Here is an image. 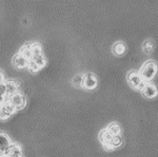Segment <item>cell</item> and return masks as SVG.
I'll use <instances>...</instances> for the list:
<instances>
[{
	"label": "cell",
	"mask_w": 158,
	"mask_h": 157,
	"mask_svg": "<svg viewBox=\"0 0 158 157\" xmlns=\"http://www.w3.org/2000/svg\"><path fill=\"white\" fill-rule=\"evenodd\" d=\"M122 143H123V138H122L121 135L113 136V138H112L111 143H109L106 150H114V149H118L122 146Z\"/></svg>",
	"instance_id": "12"
},
{
	"label": "cell",
	"mask_w": 158,
	"mask_h": 157,
	"mask_svg": "<svg viewBox=\"0 0 158 157\" xmlns=\"http://www.w3.org/2000/svg\"><path fill=\"white\" fill-rule=\"evenodd\" d=\"M98 85V80L96 76L91 72H86L83 74V85L82 87L86 90H94Z\"/></svg>",
	"instance_id": "5"
},
{
	"label": "cell",
	"mask_w": 158,
	"mask_h": 157,
	"mask_svg": "<svg viewBox=\"0 0 158 157\" xmlns=\"http://www.w3.org/2000/svg\"><path fill=\"white\" fill-rule=\"evenodd\" d=\"M12 145L9 135L4 132H0V155H6Z\"/></svg>",
	"instance_id": "6"
},
{
	"label": "cell",
	"mask_w": 158,
	"mask_h": 157,
	"mask_svg": "<svg viewBox=\"0 0 158 157\" xmlns=\"http://www.w3.org/2000/svg\"><path fill=\"white\" fill-rule=\"evenodd\" d=\"M72 85L74 87H82L83 85V74H76L72 78Z\"/></svg>",
	"instance_id": "18"
},
{
	"label": "cell",
	"mask_w": 158,
	"mask_h": 157,
	"mask_svg": "<svg viewBox=\"0 0 158 157\" xmlns=\"http://www.w3.org/2000/svg\"><path fill=\"white\" fill-rule=\"evenodd\" d=\"M6 100H9L16 110H22L27 105V97L20 92H17L11 96H7Z\"/></svg>",
	"instance_id": "3"
},
{
	"label": "cell",
	"mask_w": 158,
	"mask_h": 157,
	"mask_svg": "<svg viewBox=\"0 0 158 157\" xmlns=\"http://www.w3.org/2000/svg\"><path fill=\"white\" fill-rule=\"evenodd\" d=\"M98 138H99V141H100L101 143L103 145L104 148H108V146H109V143H111V140H112V138H113V135H112L111 133L108 131V129H103V130H101L100 132H99V136H98Z\"/></svg>",
	"instance_id": "10"
},
{
	"label": "cell",
	"mask_w": 158,
	"mask_h": 157,
	"mask_svg": "<svg viewBox=\"0 0 158 157\" xmlns=\"http://www.w3.org/2000/svg\"><path fill=\"white\" fill-rule=\"evenodd\" d=\"M20 54L22 55L23 57L27 58V60L32 59L33 57V51H32V43H25L20 48L19 52Z\"/></svg>",
	"instance_id": "15"
},
{
	"label": "cell",
	"mask_w": 158,
	"mask_h": 157,
	"mask_svg": "<svg viewBox=\"0 0 158 157\" xmlns=\"http://www.w3.org/2000/svg\"><path fill=\"white\" fill-rule=\"evenodd\" d=\"M141 93H142V95L147 98H154L155 96H157L158 94V90L155 85H153L151 82H148L144 89L141 91Z\"/></svg>",
	"instance_id": "8"
},
{
	"label": "cell",
	"mask_w": 158,
	"mask_h": 157,
	"mask_svg": "<svg viewBox=\"0 0 158 157\" xmlns=\"http://www.w3.org/2000/svg\"><path fill=\"white\" fill-rule=\"evenodd\" d=\"M155 43L152 39H147L146 41L142 43V51H143L146 54H150L154 51Z\"/></svg>",
	"instance_id": "17"
},
{
	"label": "cell",
	"mask_w": 158,
	"mask_h": 157,
	"mask_svg": "<svg viewBox=\"0 0 158 157\" xmlns=\"http://www.w3.org/2000/svg\"><path fill=\"white\" fill-rule=\"evenodd\" d=\"M16 109L9 100H4L0 105V119H7L16 112Z\"/></svg>",
	"instance_id": "4"
},
{
	"label": "cell",
	"mask_w": 158,
	"mask_h": 157,
	"mask_svg": "<svg viewBox=\"0 0 158 157\" xmlns=\"http://www.w3.org/2000/svg\"><path fill=\"white\" fill-rule=\"evenodd\" d=\"M27 68H29V70L31 71V72H33V73H36V72H38V71L40 70V67L33 59H30L29 60Z\"/></svg>",
	"instance_id": "19"
},
{
	"label": "cell",
	"mask_w": 158,
	"mask_h": 157,
	"mask_svg": "<svg viewBox=\"0 0 158 157\" xmlns=\"http://www.w3.org/2000/svg\"><path fill=\"white\" fill-rule=\"evenodd\" d=\"M9 157H22V148L18 143H13L6 154Z\"/></svg>",
	"instance_id": "13"
},
{
	"label": "cell",
	"mask_w": 158,
	"mask_h": 157,
	"mask_svg": "<svg viewBox=\"0 0 158 157\" xmlns=\"http://www.w3.org/2000/svg\"><path fill=\"white\" fill-rule=\"evenodd\" d=\"M106 129H108V131L113 136L120 135V134H121V126H119L117 122H111L108 126V128H106Z\"/></svg>",
	"instance_id": "16"
},
{
	"label": "cell",
	"mask_w": 158,
	"mask_h": 157,
	"mask_svg": "<svg viewBox=\"0 0 158 157\" xmlns=\"http://www.w3.org/2000/svg\"><path fill=\"white\" fill-rule=\"evenodd\" d=\"M112 51H113V53L115 55H117V56H121V55H123L124 53H126L127 45L122 41L115 42V43L113 44V47H112Z\"/></svg>",
	"instance_id": "14"
},
{
	"label": "cell",
	"mask_w": 158,
	"mask_h": 157,
	"mask_svg": "<svg viewBox=\"0 0 158 157\" xmlns=\"http://www.w3.org/2000/svg\"><path fill=\"white\" fill-rule=\"evenodd\" d=\"M6 80V76H4V73L0 70V85H1V83H3Z\"/></svg>",
	"instance_id": "20"
},
{
	"label": "cell",
	"mask_w": 158,
	"mask_h": 157,
	"mask_svg": "<svg viewBox=\"0 0 158 157\" xmlns=\"http://www.w3.org/2000/svg\"><path fill=\"white\" fill-rule=\"evenodd\" d=\"M0 157H9L7 155H0Z\"/></svg>",
	"instance_id": "21"
},
{
	"label": "cell",
	"mask_w": 158,
	"mask_h": 157,
	"mask_svg": "<svg viewBox=\"0 0 158 157\" xmlns=\"http://www.w3.org/2000/svg\"><path fill=\"white\" fill-rule=\"evenodd\" d=\"M12 61H13V64L16 68H25V67H27L29 60L22 56L20 53H17V54H15L14 56H13Z\"/></svg>",
	"instance_id": "11"
},
{
	"label": "cell",
	"mask_w": 158,
	"mask_h": 157,
	"mask_svg": "<svg viewBox=\"0 0 158 157\" xmlns=\"http://www.w3.org/2000/svg\"><path fill=\"white\" fill-rule=\"evenodd\" d=\"M158 71V65L157 63L153 60H148L147 62L143 63L141 70H140V75H141L142 79L147 82H150L153 78L156 76Z\"/></svg>",
	"instance_id": "1"
},
{
	"label": "cell",
	"mask_w": 158,
	"mask_h": 157,
	"mask_svg": "<svg viewBox=\"0 0 158 157\" xmlns=\"http://www.w3.org/2000/svg\"><path fill=\"white\" fill-rule=\"evenodd\" d=\"M127 80H128L129 85H131L132 88L137 89V90H138L140 83L143 81V79H142L140 73L136 72V71H131V72L128 74V76H127Z\"/></svg>",
	"instance_id": "7"
},
{
	"label": "cell",
	"mask_w": 158,
	"mask_h": 157,
	"mask_svg": "<svg viewBox=\"0 0 158 157\" xmlns=\"http://www.w3.org/2000/svg\"><path fill=\"white\" fill-rule=\"evenodd\" d=\"M32 51H33V57L32 59L39 65L40 68L44 67L45 63H47V59H45L44 55L42 53V48L41 44L38 43V42H34L32 43Z\"/></svg>",
	"instance_id": "2"
},
{
	"label": "cell",
	"mask_w": 158,
	"mask_h": 157,
	"mask_svg": "<svg viewBox=\"0 0 158 157\" xmlns=\"http://www.w3.org/2000/svg\"><path fill=\"white\" fill-rule=\"evenodd\" d=\"M4 85H6V93L7 96H11L15 93L19 92V83L16 81V80L13 79H7L4 81Z\"/></svg>",
	"instance_id": "9"
},
{
	"label": "cell",
	"mask_w": 158,
	"mask_h": 157,
	"mask_svg": "<svg viewBox=\"0 0 158 157\" xmlns=\"http://www.w3.org/2000/svg\"><path fill=\"white\" fill-rule=\"evenodd\" d=\"M0 105H1V102H0Z\"/></svg>",
	"instance_id": "22"
}]
</instances>
